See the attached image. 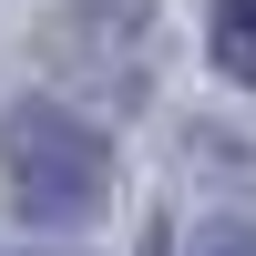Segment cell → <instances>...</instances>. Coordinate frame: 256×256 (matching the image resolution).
I'll return each mask as SVG.
<instances>
[{
    "instance_id": "cell-3",
    "label": "cell",
    "mask_w": 256,
    "mask_h": 256,
    "mask_svg": "<svg viewBox=\"0 0 256 256\" xmlns=\"http://www.w3.org/2000/svg\"><path fill=\"white\" fill-rule=\"evenodd\" d=\"M195 256H256V236H246V226H205Z\"/></svg>"
},
{
    "instance_id": "cell-1",
    "label": "cell",
    "mask_w": 256,
    "mask_h": 256,
    "mask_svg": "<svg viewBox=\"0 0 256 256\" xmlns=\"http://www.w3.org/2000/svg\"><path fill=\"white\" fill-rule=\"evenodd\" d=\"M0 174H10L20 216L41 226H92L113 195V144L62 102H10L0 113Z\"/></svg>"
},
{
    "instance_id": "cell-2",
    "label": "cell",
    "mask_w": 256,
    "mask_h": 256,
    "mask_svg": "<svg viewBox=\"0 0 256 256\" xmlns=\"http://www.w3.org/2000/svg\"><path fill=\"white\" fill-rule=\"evenodd\" d=\"M216 72L256 92V0H226L216 10Z\"/></svg>"
}]
</instances>
